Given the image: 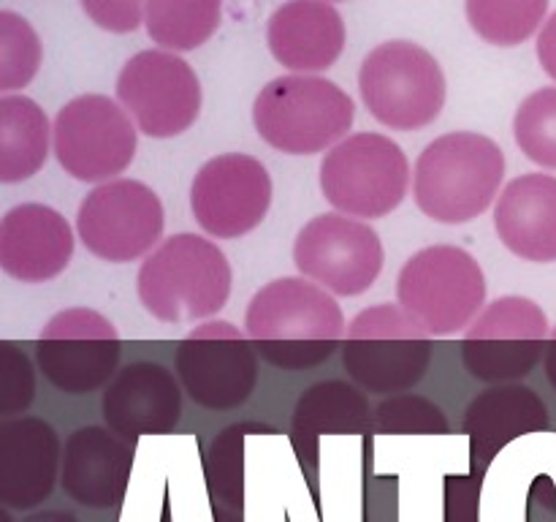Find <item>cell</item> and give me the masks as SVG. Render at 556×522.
<instances>
[{
    "label": "cell",
    "instance_id": "obj_1",
    "mask_svg": "<svg viewBox=\"0 0 556 522\" xmlns=\"http://www.w3.org/2000/svg\"><path fill=\"white\" fill-rule=\"evenodd\" d=\"M244 332L280 370H309L345 343V313L334 294L307 277H280L250 299Z\"/></svg>",
    "mask_w": 556,
    "mask_h": 522
},
{
    "label": "cell",
    "instance_id": "obj_2",
    "mask_svg": "<svg viewBox=\"0 0 556 522\" xmlns=\"http://www.w3.org/2000/svg\"><path fill=\"white\" fill-rule=\"evenodd\" d=\"M505 177V152L476 130L443 134L424 147L413 172V199L438 223L459 226L492 207Z\"/></svg>",
    "mask_w": 556,
    "mask_h": 522
},
{
    "label": "cell",
    "instance_id": "obj_3",
    "mask_svg": "<svg viewBox=\"0 0 556 522\" xmlns=\"http://www.w3.org/2000/svg\"><path fill=\"white\" fill-rule=\"evenodd\" d=\"M136 291L152 319L193 324L220 313L231 294V264L212 239L174 234L144 259Z\"/></svg>",
    "mask_w": 556,
    "mask_h": 522
},
{
    "label": "cell",
    "instance_id": "obj_4",
    "mask_svg": "<svg viewBox=\"0 0 556 522\" xmlns=\"http://www.w3.org/2000/svg\"><path fill=\"white\" fill-rule=\"evenodd\" d=\"M356 107L334 82L313 74L277 76L261 87L253 125L261 139L288 156H315L348 139Z\"/></svg>",
    "mask_w": 556,
    "mask_h": 522
},
{
    "label": "cell",
    "instance_id": "obj_5",
    "mask_svg": "<svg viewBox=\"0 0 556 522\" xmlns=\"http://www.w3.org/2000/svg\"><path fill=\"white\" fill-rule=\"evenodd\" d=\"M396 302L429 335H454L486 308V277L465 248L432 245L405 261L396 277Z\"/></svg>",
    "mask_w": 556,
    "mask_h": 522
},
{
    "label": "cell",
    "instance_id": "obj_6",
    "mask_svg": "<svg viewBox=\"0 0 556 522\" xmlns=\"http://www.w3.org/2000/svg\"><path fill=\"white\" fill-rule=\"evenodd\" d=\"M432 362V335L400 304H375L351 321L342 364L362 389L400 395L413 389Z\"/></svg>",
    "mask_w": 556,
    "mask_h": 522
},
{
    "label": "cell",
    "instance_id": "obj_7",
    "mask_svg": "<svg viewBox=\"0 0 556 522\" xmlns=\"http://www.w3.org/2000/svg\"><path fill=\"white\" fill-rule=\"evenodd\" d=\"M364 107L391 130H418L445 107V74L432 52L413 41H386L358 71Z\"/></svg>",
    "mask_w": 556,
    "mask_h": 522
},
{
    "label": "cell",
    "instance_id": "obj_8",
    "mask_svg": "<svg viewBox=\"0 0 556 522\" xmlns=\"http://www.w3.org/2000/svg\"><path fill=\"white\" fill-rule=\"evenodd\" d=\"M407 188L410 163L391 136L353 134L320 161V190L342 215L386 217L405 201Z\"/></svg>",
    "mask_w": 556,
    "mask_h": 522
},
{
    "label": "cell",
    "instance_id": "obj_9",
    "mask_svg": "<svg viewBox=\"0 0 556 522\" xmlns=\"http://www.w3.org/2000/svg\"><path fill=\"white\" fill-rule=\"evenodd\" d=\"M139 128L123 103L109 96H76L58 112L52 152L79 183H109L134 163Z\"/></svg>",
    "mask_w": 556,
    "mask_h": 522
},
{
    "label": "cell",
    "instance_id": "obj_10",
    "mask_svg": "<svg viewBox=\"0 0 556 522\" xmlns=\"http://www.w3.org/2000/svg\"><path fill=\"white\" fill-rule=\"evenodd\" d=\"M552 330L541 304L530 297L508 294L489 302L465 330L462 359L472 378L508 384L532 373L546 351Z\"/></svg>",
    "mask_w": 556,
    "mask_h": 522
},
{
    "label": "cell",
    "instance_id": "obj_11",
    "mask_svg": "<svg viewBox=\"0 0 556 522\" xmlns=\"http://www.w3.org/2000/svg\"><path fill=\"white\" fill-rule=\"evenodd\" d=\"M166 215L150 185L117 177L96 185L76 212V234L96 259L128 264L150 253L163 237Z\"/></svg>",
    "mask_w": 556,
    "mask_h": 522
},
{
    "label": "cell",
    "instance_id": "obj_12",
    "mask_svg": "<svg viewBox=\"0 0 556 522\" xmlns=\"http://www.w3.org/2000/svg\"><path fill=\"white\" fill-rule=\"evenodd\" d=\"M174 370L190 400L210 411L237 408L258 381V351L231 321L210 319L179 340Z\"/></svg>",
    "mask_w": 556,
    "mask_h": 522
},
{
    "label": "cell",
    "instance_id": "obj_13",
    "mask_svg": "<svg viewBox=\"0 0 556 522\" xmlns=\"http://www.w3.org/2000/svg\"><path fill=\"white\" fill-rule=\"evenodd\" d=\"M117 101L134 117L139 134L172 139L199 120L201 82L179 54L144 49L119 71Z\"/></svg>",
    "mask_w": 556,
    "mask_h": 522
},
{
    "label": "cell",
    "instance_id": "obj_14",
    "mask_svg": "<svg viewBox=\"0 0 556 522\" xmlns=\"http://www.w3.org/2000/svg\"><path fill=\"white\" fill-rule=\"evenodd\" d=\"M123 340L117 326L92 308H68L47 321L36 359L49 384L65 395H90L117 375Z\"/></svg>",
    "mask_w": 556,
    "mask_h": 522
},
{
    "label": "cell",
    "instance_id": "obj_15",
    "mask_svg": "<svg viewBox=\"0 0 556 522\" xmlns=\"http://www.w3.org/2000/svg\"><path fill=\"white\" fill-rule=\"evenodd\" d=\"M383 243L369 223L342 212L313 217L293 243V264L302 277L337 297L369 291L383 270Z\"/></svg>",
    "mask_w": 556,
    "mask_h": 522
},
{
    "label": "cell",
    "instance_id": "obj_16",
    "mask_svg": "<svg viewBox=\"0 0 556 522\" xmlns=\"http://www.w3.org/2000/svg\"><path fill=\"white\" fill-rule=\"evenodd\" d=\"M271 207V177L244 152H223L195 172L190 210L210 237L237 239L264 223Z\"/></svg>",
    "mask_w": 556,
    "mask_h": 522
},
{
    "label": "cell",
    "instance_id": "obj_17",
    "mask_svg": "<svg viewBox=\"0 0 556 522\" xmlns=\"http://www.w3.org/2000/svg\"><path fill=\"white\" fill-rule=\"evenodd\" d=\"M103 422L123 438L172 433L182 417V389L161 362H134L117 370L103 389Z\"/></svg>",
    "mask_w": 556,
    "mask_h": 522
},
{
    "label": "cell",
    "instance_id": "obj_18",
    "mask_svg": "<svg viewBox=\"0 0 556 522\" xmlns=\"http://www.w3.org/2000/svg\"><path fill=\"white\" fill-rule=\"evenodd\" d=\"M134 471V444L109 427L87 424L65 440L60 484L87 509L123 504Z\"/></svg>",
    "mask_w": 556,
    "mask_h": 522
},
{
    "label": "cell",
    "instance_id": "obj_19",
    "mask_svg": "<svg viewBox=\"0 0 556 522\" xmlns=\"http://www.w3.org/2000/svg\"><path fill=\"white\" fill-rule=\"evenodd\" d=\"M74 256V232L49 204H16L0 221V270L20 283H47Z\"/></svg>",
    "mask_w": 556,
    "mask_h": 522
},
{
    "label": "cell",
    "instance_id": "obj_20",
    "mask_svg": "<svg viewBox=\"0 0 556 522\" xmlns=\"http://www.w3.org/2000/svg\"><path fill=\"white\" fill-rule=\"evenodd\" d=\"M63 455L60 438L38 417L0 422V504L33 509L52 495Z\"/></svg>",
    "mask_w": 556,
    "mask_h": 522
},
{
    "label": "cell",
    "instance_id": "obj_21",
    "mask_svg": "<svg viewBox=\"0 0 556 522\" xmlns=\"http://www.w3.org/2000/svg\"><path fill=\"white\" fill-rule=\"evenodd\" d=\"M266 44L280 65L315 74L331 69L345 49V22L329 0H288L269 16Z\"/></svg>",
    "mask_w": 556,
    "mask_h": 522
},
{
    "label": "cell",
    "instance_id": "obj_22",
    "mask_svg": "<svg viewBox=\"0 0 556 522\" xmlns=\"http://www.w3.org/2000/svg\"><path fill=\"white\" fill-rule=\"evenodd\" d=\"M494 228L505 248L525 261H556V177L521 174L510 179L494 207Z\"/></svg>",
    "mask_w": 556,
    "mask_h": 522
},
{
    "label": "cell",
    "instance_id": "obj_23",
    "mask_svg": "<svg viewBox=\"0 0 556 522\" xmlns=\"http://www.w3.org/2000/svg\"><path fill=\"white\" fill-rule=\"evenodd\" d=\"M462 427L470 435L472 471L483 476L489 462L510 440L548 427V408L530 386L500 384L467 406Z\"/></svg>",
    "mask_w": 556,
    "mask_h": 522
},
{
    "label": "cell",
    "instance_id": "obj_24",
    "mask_svg": "<svg viewBox=\"0 0 556 522\" xmlns=\"http://www.w3.org/2000/svg\"><path fill=\"white\" fill-rule=\"evenodd\" d=\"M372 430L369 402L345 381H320L299 397L293 408V446L299 457L313 462L320 435H353Z\"/></svg>",
    "mask_w": 556,
    "mask_h": 522
},
{
    "label": "cell",
    "instance_id": "obj_25",
    "mask_svg": "<svg viewBox=\"0 0 556 522\" xmlns=\"http://www.w3.org/2000/svg\"><path fill=\"white\" fill-rule=\"evenodd\" d=\"M47 112L27 96L0 98V183H22L43 169L49 158Z\"/></svg>",
    "mask_w": 556,
    "mask_h": 522
},
{
    "label": "cell",
    "instance_id": "obj_26",
    "mask_svg": "<svg viewBox=\"0 0 556 522\" xmlns=\"http://www.w3.org/2000/svg\"><path fill=\"white\" fill-rule=\"evenodd\" d=\"M223 0H147L144 25L166 52H190L220 27Z\"/></svg>",
    "mask_w": 556,
    "mask_h": 522
},
{
    "label": "cell",
    "instance_id": "obj_27",
    "mask_svg": "<svg viewBox=\"0 0 556 522\" xmlns=\"http://www.w3.org/2000/svg\"><path fill=\"white\" fill-rule=\"evenodd\" d=\"M467 22L494 47H519L541 27L548 0H467Z\"/></svg>",
    "mask_w": 556,
    "mask_h": 522
},
{
    "label": "cell",
    "instance_id": "obj_28",
    "mask_svg": "<svg viewBox=\"0 0 556 522\" xmlns=\"http://www.w3.org/2000/svg\"><path fill=\"white\" fill-rule=\"evenodd\" d=\"M514 139L532 163L556 169V87L530 92L514 117Z\"/></svg>",
    "mask_w": 556,
    "mask_h": 522
},
{
    "label": "cell",
    "instance_id": "obj_29",
    "mask_svg": "<svg viewBox=\"0 0 556 522\" xmlns=\"http://www.w3.org/2000/svg\"><path fill=\"white\" fill-rule=\"evenodd\" d=\"M41 65V41L25 16L0 11V90L11 96L33 82Z\"/></svg>",
    "mask_w": 556,
    "mask_h": 522
},
{
    "label": "cell",
    "instance_id": "obj_30",
    "mask_svg": "<svg viewBox=\"0 0 556 522\" xmlns=\"http://www.w3.org/2000/svg\"><path fill=\"white\" fill-rule=\"evenodd\" d=\"M372 430L383 435H443L448 433V417L429 397L391 395L375 408Z\"/></svg>",
    "mask_w": 556,
    "mask_h": 522
},
{
    "label": "cell",
    "instance_id": "obj_31",
    "mask_svg": "<svg viewBox=\"0 0 556 522\" xmlns=\"http://www.w3.org/2000/svg\"><path fill=\"white\" fill-rule=\"evenodd\" d=\"M269 430L264 424H233L226 433L217 435L206 455V476L212 489L226 504L242 506V440L248 433Z\"/></svg>",
    "mask_w": 556,
    "mask_h": 522
},
{
    "label": "cell",
    "instance_id": "obj_32",
    "mask_svg": "<svg viewBox=\"0 0 556 522\" xmlns=\"http://www.w3.org/2000/svg\"><path fill=\"white\" fill-rule=\"evenodd\" d=\"M36 381H33L30 359L11 343H0V417L25 411L33 402Z\"/></svg>",
    "mask_w": 556,
    "mask_h": 522
},
{
    "label": "cell",
    "instance_id": "obj_33",
    "mask_svg": "<svg viewBox=\"0 0 556 522\" xmlns=\"http://www.w3.org/2000/svg\"><path fill=\"white\" fill-rule=\"evenodd\" d=\"M85 14L109 33H134L144 22L147 0H81Z\"/></svg>",
    "mask_w": 556,
    "mask_h": 522
},
{
    "label": "cell",
    "instance_id": "obj_34",
    "mask_svg": "<svg viewBox=\"0 0 556 522\" xmlns=\"http://www.w3.org/2000/svg\"><path fill=\"white\" fill-rule=\"evenodd\" d=\"M478 498H481L478 473L445 478V522H478Z\"/></svg>",
    "mask_w": 556,
    "mask_h": 522
},
{
    "label": "cell",
    "instance_id": "obj_35",
    "mask_svg": "<svg viewBox=\"0 0 556 522\" xmlns=\"http://www.w3.org/2000/svg\"><path fill=\"white\" fill-rule=\"evenodd\" d=\"M538 60H541L543 71L556 82V11L548 16L538 36Z\"/></svg>",
    "mask_w": 556,
    "mask_h": 522
},
{
    "label": "cell",
    "instance_id": "obj_36",
    "mask_svg": "<svg viewBox=\"0 0 556 522\" xmlns=\"http://www.w3.org/2000/svg\"><path fill=\"white\" fill-rule=\"evenodd\" d=\"M546 375L556 389V326L552 330V335H548V343H546Z\"/></svg>",
    "mask_w": 556,
    "mask_h": 522
},
{
    "label": "cell",
    "instance_id": "obj_37",
    "mask_svg": "<svg viewBox=\"0 0 556 522\" xmlns=\"http://www.w3.org/2000/svg\"><path fill=\"white\" fill-rule=\"evenodd\" d=\"M3 522H11V520H5L3 517ZM25 522H76V517L68 514V511H41V514H33L30 520Z\"/></svg>",
    "mask_w": 556,
    "mask_h": 522
}]
</instances>
